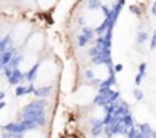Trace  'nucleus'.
Listing matches in <instances>:
<instances>
[{"label":"nucleus","mask_w":156,"mask_h":138,"mask_svg":"<svg viewBox=\"0 0 156 138\" xmlns=\"http://www.w3.org/2000/svg\"><path fill=\"white\" fill-rule=\"evenodd\" d=\"M118 98H119V92H115L110 88H100L97 97L94 98V103L104 107L106 104H109L112 101H116Z\"/></svg>","instance_id":"obj_1"},{"label":"nucleus","mask_w":156,"mask_h":138,"mask_svg":"<svg viewBox=\"0 0 156 138\" xmlns=\"http://www.w3.org/2000/svg\"><path fill=\"white\" fill-rule=\"evenodd\" d=\"M14 52H16V51H14L12 48H8V49H5V51L0 52V69H3L5 66H8V63L11 61Z\"/></svg>","instance_id":"obj_2"},{"label":"nucleus","mask_w":156,"mask_h":138,"mask_svg":"<svg viewBox=\"0 0 156 138\" xmlns=\"http://www.w3.org/2000/svg\"><path fill=\"white\" fill-rule=\"evenodd\" d=\"M23 78H25V74L20 71L19 67H14V69H12V74L8 77V83H9V85H12V86H17Z\"/></svg>","instance_id":"obj_3"},{"label":"nucleus","mask_w":156,"mask_h":138,"mask_svg":"<svg viewBox=\"0 0 156 138\" xmlns=\"http://www.w3.org/2000/svg\"><path fill=\"white\" fill-rule=\"evenodd\" d=\"M51 92H52V88L51 86H43V88H37L34 91V95L37 98H48L51 95Z\"/></svg>","instance_id":"obj_4"},{"label":"nucleus","mask_w":156,"mask_h":138,"mask_svg":"<svg viewBox=\"0 0 156 138\" xmlns=\"http://www.w3.org/2000/svg\"><path fill=\"white\" fill-rule=\"evenodd\" d=\"M90 123L94 124V127H92V135H94V136L101 135V132H103V126H104V121H103V120H90Z\"/></svg>","instance_id":"obj_5"},{"label":"nucleus","mask_w":156,"mask_h":138,"mask_svg":"<svg viewBox=\"0 0 156 138\" xmlns=\"http://www.w3.org/2000/svg\"><path fill=\"white\" fill-rule=\"evenodd\" d=\"M37 71H38V64H34L29 71L25 74V78H26L29 83H34V82H35V77H37Z\"/></svg>","instance_id":"obj_6"},{"label":"nucleus","mask_w":156,"mask_h":138,"mask_svg":"<svg viewBox=\"0 0 156 138\" xmlns=\"http://www.w3.org/2000/svg\"><path fill=\"white\" fill-rule=\"evenodd\" d=\"M23 60V55L22 54H19V52H14V55H12V58H11V61L8 63V66L9 67H19V64H20V61Z\"/></svg>","instance_id":"obj_7"},{"label":"nucleus","mask_w":156,"mask_h":138,"mask_svg":"<svg viewBox=\"0 0 156 138\" xmlns=\"http://www.w3.org/2000/svg\"><path fill=\"white\" fill-rule=\"evenodd\" d=\"M11 48V35H5L3 38H0V52Z\"/></svg>","instance_id":"obj_8"},{"label":"nucleus","mask_w":156,"mask_h":138,"mask_svg":"<svg viewBox=\"0 0 156 138\" xmlns=\"http://www.w3.org/2000/svg\"><path fill=\"white\" fill-rule=\"evenodd\" d=\"M115 83H116V78H115V72H113V74H110V77L107 80L101 82V86L100 88H112Z\"/></svg>","instance_id":"obj_9"},{"label":"nucleus","mask_w":156,"mask_h":138,"mask_svg":"<svg viewBox=\"0 0 156 138\" xmlns=\"http://www.w3.org/2000/svg\"><path fill=\"white\" fill-rule=\"evenodd\" d=\"M138 127H139V132H141L142 136H151V132H153V130L150 129L148 124H139Z\"/></svg>","instance_id":"obj_10"},{"label":"nucleus","mask_w":156,"mask_h":138,"mask_svg":"<svg viewBox=\"0 0 156 138\" xmlns=\"http://www.w3.org/2000/svg\"><path fill=\"white\" fill-rule=\"evenodd\" d=\"M147 38H148V34H147L145 31H139V32L136 34V43H138V45L145 43V42H147Z\"/></svg>","instance_id":"obj_11"},{"label":"nucleus","mask_w":156,"mask_h":138,"mask_svg":"<svg viewBox=\"0 0 156 138\" xmlns=\"http://www.w3.org/2000/svg\"><path fill=\"white\" fill-rule=\"evenodd\" d=\"M122 123H124L127 127H130V126H133V124H135V120H133V117L130 115V112H129V114H126V115H122Z\"/></svg>","instance_id":"obj_12"},{"label":"nucleus","mask_w":156,"mask_h":138,"mask_svg":"<svg viewBox=\"0 0 156 138\" xmlns=\"http://www.w3.org/2000/svg\"><path fill=\"white\" fill-rule=\"evenodd\" d=\"M87 8L89 9H98V8H101V0H87Z\"/></svg>","instance_id":"obj_13"},{"label":"nucleus","mask_w":156,"mask_h":138,"mask_svg":"<svg viewBox=\"0 0 156 138\" xmlns=\"http://www.w3.org/2000/svg\"><path fill=\"white\" fill-rule=\"evenodd\" d=\"M87 43H89V38H87V37H86V35L81 32L80 35H78V46H80V48H84Z\"/></svg>","instance_id":"obj_14"},{"label":"nucleus","mask_w":156,"mask_h":138,"mask_svg":"<svg viewBox=\"0 0 156 138\" xmlns=\"http://www.w3.org/2000/svg\"><path fill=\"white\" fill-rule=\"evenodd\" d=\"M28 94V88L26 86H17L16 88V97H22Z\"/></svg>","instance_id":"obj_15"},{"label":"nucleus","mask_w":156,"mask_h":138,"mask_svg":"<svg viewBox=\"0 0 156 138\" xmlns=\"http://www.w3.org/2000/svg\"><path fill=\"white\" fill-rule=\"evenodd\" d=\"M83 34H84L89 40H92V38H94V35H95V31H94V29H90V28H83Z\"/></svg>","instance_id":"obj_16"},{"label":"nucleus","mask_w":156,"mask_h":138,"mask_svg":"<svg viewBox=\"0 0 156 138\" xmlns=\"http://www.w3.org/2000/svg\"><path fill=\"white\" fill-rule=\"evenodd\" d=\"M133 97H135L138 101H141V100L144 98V94H142L141 89H135V91H133Z\"/></svg>","instance_id":"obj_17"},{"label":"nucleus","mask_w":156,"mask_h":138,"mask_svg":"<svg viewBox=\"0 0 156 138\" xmlns=\"http://www.w3.org/2000/svg\"><path fill=\"white\" fill-rule=\"evenodd\" d=\"M129 11L132 13V14H135V16H141V9L138 8V6H129Z\"/></svg>","instance_id":"obj_18"},{"label":"nucleus","mask_w":156,"mask_h":138,"mask_svg":"<svg viewBox=\"0 0 156 138\" xmlns=\"http://www.w3.org/2000/svg\"><path fill=\"white\" fill-rule=\"evenodd\" d=\"M144 77H145V74H141V72H138V75H136V78H135V83H136V85H141Z\"/></svg>","instance_id":"obj_19"},{"label":"nucleus","mask_w":156,"mask_h":138,"mask_svg":"<svg viewBox=\"0 0 156 138\" xmlns=\"http://www.w3.org/2000/svg\"><path fill=\"white\" fill-rule=\"evenodd\" d=\"M156 48V31L153 32L151 35V42H150V49H154Z\"/></svg>","instance_id":"obj_20"},{"label":"nucleus","mask_w":156,"mask_h":138,"mask_svg":"<svg viewBox=\"0 0 156 138\" xmlns=\"http://www.w3.org/2000/svg\"><path fill=\"white\" fill-rule=\"evenodd\" d=\"M84 77H86L87 80H92L95 75H94V72H92V71H89V69H87V71H84Z\"/></svg>","instance_id":"obj_21"},{"label":"nucleus","mask_w":156,"mask_h":138,"mask_svg":"<svg viewBox=\"0 0 156 138\" xmlns=\"http://www.w3.org/2000/svg\"><path fill=\"white\" fill-rule=\"evenodd\" d=\"M89 83H90L92 86H98V88L101 86V82H100V80H95V77H94L92 80H89Z\"/></svg>","instance_id":"obj_22"},{"label":"nucleus","mask_w":156,"mask_h":138,"mask_svg":"<svg viewBox=\"0 0 156 138\" xmlns=\"http://www.w3.org/2000/svg\"><path fill=\"white\" fill-rule=\"evenodd\" d=\"M122 67H124V66H122L121 63H118V64L113 66V71H115V72H121V71H122Z\"/></svg>","instance_id":"obj_23"},{"label":"nucleus","mask_w":156,"mask_h":138,"mask_svg":"<svg viewBox=\"0 0 156 138\" xmlns=\"http://www.w3.org/2000/svg\"><path fill=\"white\" fill-rule=\"evenodd\" d=\"M145 71H147V64L145 63H141L139 64V72L141 74H145Z\"/></svg>","instance_id":"obj_24"},{"label":"nucleus","mask_w":156,"mask_h":138,"mask_svg":"<svg viewBox=\"0 0 156 138\" xmlns=\"http://www.w3.org/2000/svg\"><path fill=\"white\" fill-rule=\"evenodd\" d=\"M151 14L156 17V2H153V6H151Z\"/></svg>","instance_id":"obj_25"},{"label":"nucleus","mask_w":156,"mask_h":138,"mask_svg":"<svg viewBox=\"0 0 156 138\" xmlns=\"http://www.w3.org/2000/svg\"><path fill=\"white\" fill-rule=\"evenodd\" d=\"M5 106H6V103H5L3 100H0V111H2V109H3Z\"/></svg>","instance_id":"obj_26"},{"label":"nucleus","mask_w":156,"mask_h":138,"mask_svg":"<svg viewBox=\"0 0 156 138\" xmlns=\"http://www.w3.org/2000/svg\"><path fill=\"white\" fill-rule=\"evenodd\" d=\"M5 95H6V92H3V91H0V100H3V98H5Z\"/></svg>","instance_id":"obj_27"},{"label":"nucleus","mask_w":156,"mask_h":138,"mask_svg":"<svg viewBox=\"0 0 156 138\" xmlns=\"http://www.w3.org/2000/svg\"><path fill=\"white\" fill-rule=\"evenodd\" d=\"M151 136H156V130H154V132H151Z\"/></svg>","instance_id":"obj_28"}]
</instances>
